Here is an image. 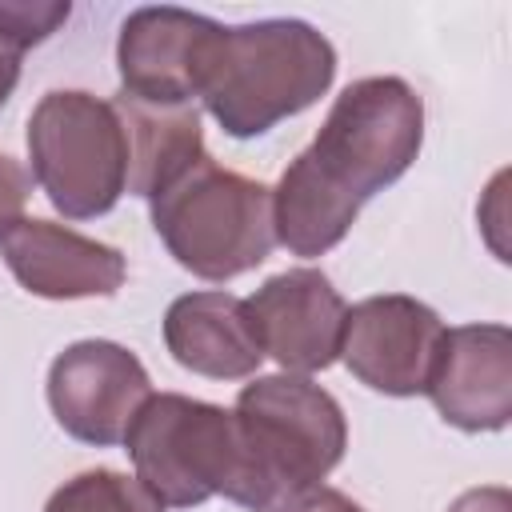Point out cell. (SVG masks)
Instances as JSON below:
<instances>
[{
  "mask_svg": "<svg viewBox=\"0 0 512 512\" xmlns=\"http://www.w3.org/2000/svg\"><path fill=\"white\" fill-rule=\"evenodd\" d=\"M248 304L256 340L288 372H320L340 356L348 304L316 268H288L256 288Z\"/></svg>",
  "mask_w": 512,
  "mask_h": 512,
  "instance_id": "obj_9",
  "label": "cell"
},
{
  "mask_svg": "<svg viewBox=\"0 0 512 512\" xmlns=\"http://www.w3.org/2000/svg\"><path fill=\"white\" fill-rule=\"evenodd\" d=\"M444 340L440 316L412 296H368L344 316L340 356L348 372L384 396H416L428 388Z\"/></svg>",
  "mask_w": 512,
  "mask_h": 512,
  "instance_id": "obj_8",
  "label": "cell"
},
{
  "mask_svg": "<svg viewBox=\"0 0 512 512\" xmlns=\"http://www.w3.org/2000/svg\"><path fill=\"white\" fill-rule=\"evenodd\" d=\"M112 108L128 140V192L152 200L204 156L196 104H144L120 92Z\"/></svg>",
  "mask_w": 512,
  "mask_h": 512,
  "instance_id": "obj_14",
  "label": "cell"
},
{
  "mask_svg": "<svg viewBox=\"0 0 512 512\" xmlns=\"http://www.w3.org/2000/svg\"><path fill=\"white\" fill-rule=\"evenodd\" d=\"M268 512H364V508L352 496L316 484V488H304V492H292V496L276 500Z\"/></svg>",
  "mask_w": 512,
  "mask_h": 512,
  "instance_id": "obj_18",
  "label": "cell"
},
{
  "mask_svg": "<svg viewBox=\"0 0 512 512\" xmlns=\"http://www.w3.org/2000/svg\"><path fill=\"white\" fill-rule=\"evenodd\" d=\"M336 76V48L304 20H256L216 28L196 96L216 124L244 140L316 104Z\"/></svg>",
  "mask_w": 512,
  "mask_h": 512,
  "instance_id": "obj_2",
  "label": "cell"
},
{
  "mask_svg": "<svg viewBox=\"0 0 512 512\" xmlns=\"http://www.w3.org/2000/svg\"><path fill=\"white\" fill-rule=\"evenodd\" d=\"M0 256L24 292L44 300L112 296L124 284V256L112 244L80 236L52 220H16L0 236Z\"/></svg>",
  "mask_w": 512,
  "mask_h": 512,
  "instance_id": "obj_12",
  "label": "cell"
},
{
  "mask_svg": "<svg viewBox=\"0 0 512 512\" xmlns=\"http://www.w3.org/2000/svg\"><path fill=\"white\" fill-rule=\"evenodd\" d=\"M448 512H512V496H508V488L488 484V488H472V492H464Z\"/></svg>",
  "mask_w": 512,
  "mask_h": 512,
  "instance_id": "obj_19",
  "label": "cell"
},
{
  "mask_svg": "<svg viewBox=\"0 0 512 512\" xmlns=\"http://www.w3.org/2000/svg\"><path fill=\"white\" fill-rule=\"evenodd\" d=\"M424 392L452 428H504L512 416V332L504 324L444 328Z\"/></svg>",
  "mask_w": 512,
  "mask_h": 512,
  "instance_id": "obj_10",
  "label": "cell"
},
{
  "mask_svg": "<svg viewBox=\"0 0 512 512\" xmlns=\"http://www.w3.org/2000/svg\"><path fill=\"white\" fill-rule=\"evenodd\" d=\"M164 344L172 360L196 376L240 380L264 360L248 304L232 292H188L164 312Z\"/></svg>",
  "mask_w": 512,
  "mask_h": 512,
  "instance_id": "obj_13",
  "label": "cell"
},
{
  "mask_svg": "<svg viewBox=\"0 0 512 512\" xmlns=\"http://www.w3.org/2000/svg\"><path fill=\"white\" fill-rule=\"evenodd\" d=\"M424 140V104L400 76L348 84L316 140L272 192L276 240L296 256H324L356 224L368 196L396 184Z\"/></svg>",
  "mask_w": 512,
  "mask_h": 512,
  "instance_id": "obj_1",
  "label": "cell"
},
{
  "mask_svg": "<svg viewBox=\"0 0 512 512\" xmlns=\"http://www.w3.org/2000/svg\"><path fill=\"white\" fill-rule=\"evenodd\" d=\"M44 512H164V504L140 480L112 468H92L64 480Z\"/></svg>",
  "mask_w": 512,
  "mask_h": 512,
  "instance_id": "obj_15",
  "label": "cell"
},
{
  "mask_svg": "<svg viewBox=\"0 0 512 512\" xmlns=\"http://www.w3.org/2000/svg\"><path fill=\"white\" fill-rule=\"evenodd\" d=\"M124 444L136 464V480L168 508H192L212 496H228L264 512L236 416L216 404L180 392L148 396L124 432Z\"/></svg>",
  "mask_w": 512,
  "mask_h": 512,
  "instance_id": "obj_3",
  "label": "cell"
},
{
  "mask_svg": "<svg viewBox=\"0 0 512 512\" xmlns=\"http://www.w3.org/2000/svg\"><path fill=\"white\" fill-rule=\"evenodd\" d=\"M216 28V20L188 8H136L116 44L124 96L144 104H192Z\"/></svg>",
  "mask_w": 512,
  "mask_h": 512,
  "instance_id": "obj_11",
  "label": "cell"
},
{
  "mask_svg": "<svg viewBox=\"0 0 512 512\" xmlns=\"http://www.w3.org/2000/svg\"><path fill=\"white\" fill-rule=\"evenodd\" d=\"M148 396L152 384L144 364L112 340L68 344L48 368V408L56 424L96 448L124 440Z\"/></svg>",
  "mask_w": 512,
  "mask_h": 512,
  "instance_id": "obj_7",
  "label": "cell"
},
{
  "mask_svg": "<svg viewBox=\"0 0 512 512\" xmlns=\"http://www.w3.org/2000/svg\"><path fill=\"white\" fill-rule=\"evenodd\" d=\"M236 428L260 492V508L316 488L344 456L340 404L304 376H260L236 396Z\"/></svg>",
  "mask_w": 512,
  "mask_h": 512,
  "instance_id": "obj_5",
  "label": "cell"
},
{
  "mask_svg": "<svg viewBox=\"0 0 512 512\" xmlns=\"http://www.w3.org/2000/svg\"><path fill=\"white\" fill-rule=\"evenodd\" d=\"M32 176L68 220L104 216L128 188V140L120 112L92 92L60 88L28 116Z\"/></svg>",
  "mask_w": 512,
  "mask_h": 512,
  "instance_id": "obj_6",
  "label": "cell"
},
{
  "mask_svg": "<svg viewBox=\"0 0 512 512\" xmlns=\"http://www.w3.org/2000/svg\"><path fill=\"white\" fill-rule=\"evenodd\" d=\"M28 192H32V176L24 172V164L12 160L8 152H0V236H4L16 220H24Z\"/></svg>",
  "mask_w": 512,
  "mask_h": 512,
  "instance_id": "obj_17",
  "label": "cell"
},
{
  "mask_svg": "<svg viewBox=\"0 0 512 512\" xmlns=\"http://www.w3.org/2000/svg\"><path fill=\"white\" fill-rule=\"evenodd\" d=\"M68 20V4H0V44L24 52Z\"/></svg>",
  "mask_w": 512,
  "mask_h": 512,
  "instance_id": "obj_16",
  "label": "cell"
},
{
  "mask_svg": "<svg viewBox=\"0 0 512 512\" xmlns=\"http://www.w3.org/2000/svg\"><path fill=\"white\" fill-rule=\"evenodd\" d=\"M152 228L192 276L232 280L264 264L276 244L272 192L204 152L152 196Z\"/></svg>",
  "mask_w": 512,
  "mask_h": 512,
  "instance_id": "obj_4",
  "label": "cell"
},
{
  "mask_svg": "<svg viewBox=\"0 0 512 512\" xmlns=\"http://www.w3.org/2000/svg\"><path fill=\"white\" fill-rule=\"evenodd\" d=\"M16 80H20V52H12L8 44H0V108L8 104Z\"/></svg>",
  "mask_w": 512,
  "mask_h": 512,
  "instance_id": "obj_20",
  "label": "cell"
}]
</instances>
